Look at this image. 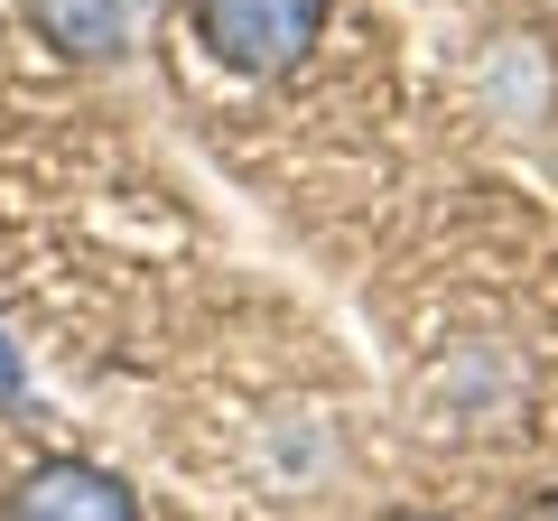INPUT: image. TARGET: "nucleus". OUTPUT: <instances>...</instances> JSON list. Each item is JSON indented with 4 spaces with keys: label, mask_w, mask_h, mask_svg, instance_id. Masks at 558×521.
<instances>
[{
    "label": "nucleus",
    "mask_w": 558,
    "mask_h": 521,
    "mask_svg": "<svg viewBox=\"0 0 558 521\" xmlns=\"http://www.w3.org/2000/svg\"><path fill=\"white\" fill-rule=\"evenodd\" d=\"M354 38V0H168L186 94H289Z\"/></svg>",
    "instance_id": "obj_1"
},
{
    "label": "nucleus",
    "mask_w": 558,
    "mask_h": 521,
    "mask_svg": "<svg viewBox=\"0 0 558 521\" xmlns=\"http://www.w3.org/2000/svg\"><path fill=\"white\" fill-rule=\"evenodd\" d=\"M168 0H10V20H20V38L38 47L47 65H131L140 47H149V28H159Z\"/></svg>",
    "instance_id": "obj_2"
},
{
    "label": "nucleus",
    "mask_w": 558,
    "mask_h": 521,
    "mask_svg": "<svg viewBox=\"0 0 558 521\" xmlns=\"http://www.w3.org/2000/svg\"><path fill=\"white\" fill-rule=\"evenodd\" d=\"M0 521H149V494L102 457H38L20 465Z\"/></svg>",
    "instance_id": "obj_3"
},
{
    "label": "nucleus",
    "mask_w": 558,
    "mask_h": 521,
    "mask_svg": "<svg viewBox=\"0 0 558 521\" xmlns=\"http://www.w3.org/2000/svg\"><path fill=\"white\" fill-rule=\"evenodd\" d=\"M373 521H475V512H457V502H381Z\"/></svg>",
    "instance_id": "obj_4"
},
{
    "label": "nucleus",
    "mask_w": 558,
    "mask_h": 521,
    "mask_svg": "<svg viewBox=\"0 0 558 521\" xmlns=\"http://www.w3.org/2000/svg\"><path fill=\"white\" fill-rule=\"evenodd\" d=\"M502 521H558V475H549V484H531V494H521Z\"/></svg>",
    "instance_id": "obj_5"
},
{
    "label": "nucleus",
    "mask_w": 558,
    "mask_h": 521,
    "mask_svg": "<svg viewBox=\"0 0 558 521\" xmlns=\"http://www.w3.org/2000/svg\"><path fill=\"white\" fill-rule=\"evenodd\" d=\"M0 401H28V373H20V344L0 336Z\"/></svg>",
    "instance_id": "obj_6"
}]
</instances>
